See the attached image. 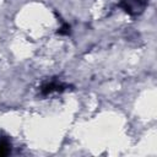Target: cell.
<instances>
[{
  "label": "cell",
  "instance_id": "2",
  "mask_svg": "<svg viewBox=\"0 0 157 157\" xmlns=\"http://www.w3.org/2000/svg\"><path fill=\"white\" fill-rule=\"evenodd\" d=\"M69 32H70V26H69V25H64V26L58 31L59 34H67Z\"/></svg>",
  "mask_w": 157,
  "mask_h": 157
},
{
  "label": "cell",
  "instance_id": "1",
  "mask_svg": "<svg viewBox=\"0 0 157 157\" xmlns=\"http://www.w3.org/2000/svg\"><path fill=\"white\" fill-rule=\"evenodd\" d=\"M10 151V144L6 140H0V156L7 155Z\"/></svg>",
  "mask_w": 157,
  "mask_h": 157
}]
</instances>
